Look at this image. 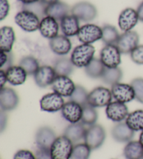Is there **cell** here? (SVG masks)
<instances>
[{
	"instance_id": "cell-31",
	"label": "cell",
	"mask_w": 143,
	"mask_h": 159,
	"mask_svg": "<svg viewBox=\"0 0 143 159\" xmlns=\"http://www.w3.org/2000/svg\"><path fill=\"white\" fill-rule=\"evenodd\" d=\"M123 73L121 69L119 67L117 68H106L105 67V70L101 79L103 82L108 85L115 84L119 83L122 78Z\"/></svg>"
},
{
	"instance_id": "cell-23",
	"label": "cell",
	"mask_w": 143,
	"mask_h": 159,
	"mask_svg": "<svg viewBox=\"0 0 143 159\" xmlns=\"http://www.w3.org/2000/svg\"><path fill=\"white\" fill-rule=\"evenodd\" d=\"M71 8L67 4L62 2H57L52 4L47 5L45 10V16H50L60 21L65 16L71 14Z\"/></svg>"
},
{
	"instance_id": "cell-44",
	"label": "cell",
	"mask_w": 143,
	"mask_h": 159,
	"mask_svg": "<svg viewBox=\"0 0 143 159\" xmlns=\"http://www.w3.org/2000/svg\"><path fill=\"white\" fill-rule=\"evenodd\" d=\"M6 112L1 110V117H0V130L3 132L7 125V115Z\"/></svg>"
},
{
	"instance_id": "cell-8",
	"label": "cell",
	"mask_w": 143,
	"mask_h": 159,
	"mask_svg": "<svg viewBox=\"0 0 143 159\" xmlns=\"http://www.w3.org/2000/svg\"><path fill=\"white\" fill-rule=\"evenodd\" d=\"M77 36L82 43L91 44L102 39V28L94 24H86L81 27Z\"/></svg>"
},
{
	"instance_id": "cell-40",
	"label": "cell",
	"mask_w": 143,
	"mask_h": 159,
	"mask_svg": "<svg viewBox=\"0 0 143 159\" xmlns=\"http://www.w3.org/2000/svg\"><path fill=\"white\" fill-rule=\"evenodd\" d=\"M13 55L11 52H6L4 51H1L0 52V68L1 69H4V67L7 66V70L8 68L13 66Z\"/></svg>"
},
{
	"instance_id": "cell-2",
	"label": "cell",
	"mask_w": 143,
	"mask_h": 159,
	"mask_svg": "<svg viewBox=\"0 0 143 159\" xmlns=\"http://www.w3.org/2000/svg\"><path fill=\"white\" fill-rule=\"evenodd\" d=\"M15 22L25 32H34L39 30L41 20L36 14L30 11L23 9L16 14Z\"/></svg>"
},
{
	"instance_id": "cell-41",
	"label": "cell",
	"mask_w": 143,
	"mask_h": 159,
	"mask_svg": "<svg viewBox=\"0 0 143 159\" xmlns=\"http://www.w3.org/2000/svg\"><path fill=\"white\" fill-rule=\"evenodd\" d=\"M13 159H36V157L30 150L21 149L16 153Z\"/></svg>"
},
{
	"instance_id": "cell-25",
	"label": "cell",
	"mask_w": 143,
	"mask_h": 159,
	"mask_svg": "<svg viewBox=\"0 0 143 159\" xmlns=\"http://www.w3.org/2000/svg\"><path fill=\"white\" fill-rule=\"evenodd\" d=\"M4 70L7 73L8 82L11 84L18 86V85L24 84L26 81L28 75L20 65L19 66H11Z\"/></svg>"
},
{
	"instance_id": "cell-5",
	"label": "cell",
	"mask_w": 143,
	"mask_h": 159,
	"mask_svg": "<svg viewBox=\"0 0 143 159\" xmlns=\"http://www.w3.org/2000/svg\"><path fill=\"white\" fill-rule=\"evenodd\" d=\"M111 90L104 87H97L89 93L87 103L94 107H103L112 102Z\"/></svg>"
},
{
	"instance_id": "cell-11",
	"label": "cell",
	"mask_w": 143,
	"mask_h": 159,
	"mask_svg": "<svg viewBox=\"0 0 143 159\" xmlns=\"http://www.w3.org/2000/svg\"><path fill=\"white\" fill-rule=\"evenodd\" d=\"M64 103V100L62 96L53 92L43 96L40 101V107L42 111L56 112L62 110Z\"/></svg>"
},
{
	"instance_id": "cell-49",
	"label": "cell",
	"mask_w": 143,
	"mask_h": 159,
	"mask_svg": "<svg viewBox=\"0 0 143 159\" xmlns=\"http://www.w3.org/2000/svg\"><path fill=\"white\" fill-rule=\"evenodd\" d=\"M139 142L142 144V145L143 146V130L141 131V135H140V138H139Z\"/></svg>"
},
{
	"instance_id": "cell-50",
	"label": "cell",
	"mask_w": 143,
	"mask_h": 159,
	"mask_svg": "<svg viewBox=\"0 0 143 159\" xmlns=\"http://www.w3.org/2000/svg\"><path fill=\"white\" fill-rule=\"evenodd\" d=\"M142 159H143V158H142Z\"/></svg>"
},
{
	"instance_id": "cell-13",
	"label": "cell",
	"mask_w": 143,
	"mask_h": 159,
	"mask_svg": "<svg viewBox=\"0 0 143 159\" xmlns=\"http://www.w3.org/2000/svg\"><path fill=\"white\" fill-rule=\"evenodd\" d=\"M111 92L114 100L123 103H127L135 99V92L131 84L117 83L111 87Z\"/></svg>"
},
{
	"instance_id": "cell-29",
	"label": "cell",
	"mask_w": 143,
	"mask_h": 159,
	"mask_svg": "<svg viewBox=\"0 0 143 159\" xmlns=\"http://www.w3.org/2000/svg\"><path fill=\"white\" fill-rule=\"evenodd\" d=\"M105 66L102 63L101 59L94 58L90 64L85 68V72L88 77L96 79L102 77Z\"/></svg>"
},
{
	"instance_id": "cell-10",
	"label": "cell",
	"mask_w": 143,
	"mask_h": 159,
	"mask_svg": "<svg viewBox=\"0 0 143 159\" xmlns=\"http://www.w3.org/2000/svg\"><path fill=\"white\" fill-rule=\"evenodd\" d=\"M57 137L54 130L49 126H42L36 131L35 140L39 149L50 150Z\"/></svg>"
},
{
	"instance_id": "cell-26",
	"label": "cell",
	"mask_w": 143,
	"mask_h": 159,
	"mask_svg": "<svg viewBox=\"0 0 143 159\" xmlns=\"http://www.w3.org/2000/svg\"><path fill=\"white\" fill-rule=\"evenodd\" d=\"M87 129L84 126L82 123L71 124L66 128L64 130V135L72 142L76 143L84 139Z\"/></svg>"
},
{
	"instance_id": "cell-46",
	"label": "cell",
	"mask_w": 143,
	"mask_h": 159,
	"mask_svg": "<svg viewBox=\"0 0 143 159\" xmlns=\"http://www.w3.org/2000/svg\"><path fill=\"white\" fill-rule=\"evenodd\" d=\"M136 11L137 13H138L139 20L143 22V1L140 4Z\"/></svg>"
},
{
	"instance_id": "cell-32",
	"label": "cell",
	"mask_w": 143,
	"mask_h": 159,
	"mask_svg": "<svg viewBox=\"0 0 143 159\" xmlns=\"http://www.w3.org/2000/svg\"><path fill=\"white\" fill-rule=\"evenodd\" d=\"M120 34L117 28L110 25L102 27V41L105 45H116Z\"/></svg>"
},
{
	"instance_id": "cell-42",
	"label": "cell",
	"mask_w": 143,
	"mask_h": 159,
	"mask_svg": "<svg viewBox=\"0 0 143 159\" xmlns=\"http://www.w3.org/2000/svg\"><path fill=\"white\" fill-rule=\"evenodd\" d=\"M10 10V5L8 0H0V20L7 18Z\"/></svg>"
},
{
	"instance_id": "cell-21",
	"label": "cell",
	"mask_w": 143,
	"mask_h": 159,
	"mask_svg": "<svg viewBox=\"0 0 143 159\" xmlns=\"http://www.w3.org/2000/svg\"><path fill=\"white\" fill-rule=\"evenodd\" d=\"M111 135L115 141L124 143L131 141L135 135V131L130 129L126 122H120L114 126L111 130Z\"/></svg>"
},
{
	"instance_id": "cell-3",
	"label": "cell",
	"mask_w": 143,
	"mask_h": 159,
	"mask_svg": "<svg viewBox=\"0 0 143 159\" xmlns=\"http://www.w3.org/2000/svg\"><path fill=\"white\" fill-rule=\"evenodd\" d=\"M73 143L65 135L56 138L50 152L53 159H71L73 149Z\"/></svg>"
},
{
	"instance_id": "cell-24",
	"label": "cell",
	"mask_w": 143,
	"mask_h": 159,
	"mask_svg": "<svg viewBox=\"0 0 143 159\" xmlns=\"http://www.w3.org/2000/svg\"><path fill=\"white\" fill-rule=\"evenodd\" d=\"M16 41V34L13 29L9 26H4L0 30V48L1 51L11 52L14 43Z\"/></svg>"
},
{
	"instance_id": "cell-19",
	"label": "cell",
	"mask_w": 143,
	"mask_h": 159,
	"mask_svg": "<svg viewBox=\"0 0 143 159\" xmlns=\"http://www.w3.org/2000/svg\"><path fill=\"white\" fill-rule=\"evenodd\" d=\"M59 25L58 21L50 16H45L41 20L39 32L44 38L52 39L58 36Z\"/></svg>"
},
{
	"instance_id": "cell-12",
	"label": "cell",
	"mask_w": 143,
	"mask_h": 159,
	"mask_svg": "<svg viewBox=\"0 0 143 159\" xmlns=\"http://www.w3.org/2000/svg\"><path fill=\"white\" fill-rule=\"evenodd\" d=\"M105 114L107 117L111 121L120 123L126 120L129 112H128V107L126 103L115 101H112L106 106Z\"/></svg>"
},
{
	"instance_id": "cell-18",
	"label": "cell",
	"mask_w": 143,
	"mask_h": 159,
	"mask_svg": "<svg viewBox=\"0 0 143 159\" xmlns=\"http://www.w3.org/2000/svg\"><path fill=\"white\" fill-rule=\"evenodd\" d=\"M61 112L65 120L71 124L78 123L82 119V106L75 102L69 101L64 103Z\"/></svg>"
},
{
	"instance_id": "cell-4",
	"label": "cell",
	"mask_w": 143,
	"mask_h": 159,
	"mask_svg": "<svg viewBox=\"0 0 143 159\" xmlns=\"http://www.w3.org/2000/svg\"><path fill=\"white\" fill-rule=\"evenodd\" d=\"M105 138L106 133L104 128L101 125L95 124L87 129L84 141L91 150H95L104 144Z\"/></svg>"
},
{
	"instance_id": "cell-27",
	"label": "cell",
	"mask_w": 143,
	"mask_h": 159,
	"mask_svg": "<svg viewBox=\"0 0 143 159\" xmlns=\"http://www.w3.org/2000/svg\"><path fill=\"white\" fill-rule=\"evenodd\" d=\"M124 155L127 159H142L143 146L139 141H130L124 149Z\"/></svg>"
},
{
	"instance_id": "cell-30",
	"label": "cell",
	"mask_w": 143,
	"mask_h": 159,
	"mask_svg": "<svg viewBox=\"0 0 143 159\" xmlns=\"http://www.w3.org/2000/svg\"><path fill=\"white\" fill-rule=\"evenodd\" d=\"M125 122L133 131H142L143 130V110H137L129 113Z\"/></svg>"
},
{
	"instance_id": "cell-15",
	"label": "cell",
	"mask_w": 143,
	"mask_h": 159,
	"mask_svg": "<svg viewBox=\"0 0 143 159\" xmlns=\"http://www.w3.org/2000/svg\"><path fill=\"white\" fill-rule=\"evenodd\" d=\"M19 104V96L13 89L2 88L0 91V107L4 112L16 109Z\"/></svg>"
},
{
	"instance_id": "cell-37",
	"label": "cell",
	"mask_w": 143,
	"mask_h": 159,
	"mask_svg": "<svg viewBox=\"0 0 143 159\" xmlns=\"http://www.w3.org/2000/svg\"><path fill=\"white\" fill-rule=\"evenodd\" d=\"M46 7L47 5L45 4L44 2H42L41 0H40L39 2L33 3V4L24 5L23 8L24 9L30 11L31 12L36 14L39 18H44V17H45V10Z\"/></svg>"
},
{
	"instance_id": "cell-35",
	"label": "cell",
	"mask_w": 143,
	"mask_h": 159,
	"mask_svg": "<svg viewBox=\"0 0 143 159\" xmlns=\"http://www.w3.org/2000/svg\"><path fill=\"white\" fill-rule=\"evenodd\" d=\"M88 96L89 93L85 87L81 85H76L73 93L69 97V101H73L82 106H84L88 104Z\"/></svg>"
},
{
	"instance_id": "cell-48",
	"label": "cell",
	"mask_w": 143,
	"mask_h": 159,
	"mask_svg": "<svg viewBox=\"0 0 143 159\" xmlns=\"http://www.w3.org/2000/svg\"><path fill=\"white\" fill-rule=\"evenodd\" d=\"M42 2H44L45 4L46 5H49V4H52L53 3H55L57 2H58L59 0H41Z\"/></svg>"
},
{
	"instance_id": "cell-6",
	"label": "cell",
	"mask_w": 143,
	"mask_h": 159,
	"mask_svg": "<svg viewBox=\"0 0 143 159\" xmlns=\"http://www.w3.org/2000/svg\"><path fill=\"white\" fill-rule=\"evenodd\" d=\"M71 13L75 16L80 21L90 22L95 19L98 11L95 6L89 2H80L71 7Z\"/></svg>"
},
{
	"instance_id": "cell-20",
	"label": "cell",
	"mask_w": 143,
	"mask_h": 159,
	"mask_svg": "<svg viewBox=\"0 0 143 159\" xmlns=\"http://www.w3.org/2000/svg\"><path fill=\"white\" fill-rule=\"evenodd\" d=\"M49 46L51 50L57 55L64 56L69 53L72 48L71 40L64 35H58L50 40Z\"/></svg>"
},
{
	"instance_id": "cell-34",
	"label": "cell",
	"mask_w": 143,
	"mask_h": 159,
	"mask_svg": "<svg viewBox=\"0 0 143 159\" xmlns=\"http://www.w3.org/2000/svg\"><path fill=\"white\" fill-rule=\"evenodd\" d=\"M98 119V112L96 107H94L90 105L87 104L82 106V115L81 121L82 124L88 126H91L96 124Z\"/></svg>"
},
{
	"instance_id": "cell-22",
	"label": "cell",
	"mask_w": 143,
	"mask_h": 159,
	"mask_svg": "<svg viewBox=\"0 0 143 159\" xmlns=\"http://www.w3.org/2000/svg\"><path fill=\"white\" fill-rule=\"evenodd\" d=\"M59 22V26L63 35L67 37L78 35L81 27H80V20L75 16L71 13L65 16Z\"/></svg>"
},
{
	"instance_id": "cell-33",
	"label": "cell",
	"mask_w": 143,
	"mask_h": 159,
	"mask_svg": "<svg viewBox=\"0 0 143 159\" xmlns=\"http://www.w3.org/2000/svg\"><path fill=\"white\" fill-rule=\"evenodd\" d=\"M20 66L23 69L28 75H34L40 68L39 62L32 56H25L20 61Z\"/></svg>"
},
{
	"instance_id": "cell-17",
	"label": "cell",
	"mask_w": 143,
	"mask_h": 159,
	"mask_svg": "<svg viewBox=\"0 0 143 159\" xmlns=\"http://www.w3.org/2000/svg\"><path fill=\"white\" fill-rule=\"evenodd\" d=\"M139 21L137 11L132 8H127L120 13L118 18L119 27L124 32L133 30Z\"/></svg>"
},
{
	"instance_id": "cell-1",
	"label": "cell",
	"mask_w": 143,
	"mask_h": 159,
	"mask_svg": "<svg viewBox=\"0 0 143 159\" xmlns=\"http://www.w3.org/2000/svg\"><path fill=\"white\" fill-rule=\"evenodd\" d=\"M95 54V48L91 44H81L74 48L71 59L74 66L85 68L92 61Z\"/></svg>"
},
{
	"instance_id": "cell-36",
	"label": "cell",
	"mask_w": 143,
	"mask_h": 159,
	"mask_svg": "<svg viewBox=\"0 0 143 159\" xmlns=\"http://www.w3.org/2000/svg\"><path fill=\"white\" fill-rule=\"evenodd\" d=\"M91 149L85 143H79L73 147L71 159H89Z\"/></svg>"
},
{
	"instance_id": "cell-14",
	"label": "cell",
	"mask_w": 143,
	"mask_h": 159,
	"mask_svg": "<svg viewBox=\"0 0 143 159\" xmlns=\"http://www.w3.org/2000/svg\"><path fill=\"white\" fill-rule=\"evenodd\" d=\"M51 86L54 92L58 93L62 97H70L75 90L76 85L68 76L57 75Z\"/></svg>"
},
{
	"instance_id": "cell-45",
	"label": "cell",
	"mask_w": 143,
	"mask_h": 159,
	"mask_svg": "<svg viewBox=\"0 0 143 159\" xmlns=\"http://www.w3.org/2000/svg\"><path fill=\"white\" fill-rule=\"evenodd\" d=\"M8 82L7 77V73L4 70L1 69L0 70V85H1V89L2 88L5 87V84Z\"/></svg>"
},
{
	"instance_id": "cell-39",
	"label": "cell",
	"mask_w": 143,
	"mask_h": 159,
	"mask_svg": "<svg viewBox=\"0 0 143 159\" xmlns=\"http://www.w3.org/2000/svg\"><path fill=\"white\" fill-rule=\"evenodd\" d=\"M130 55L134 63L143 65V45H139L131 52Z\"/></svg>"
},
{
	"instance_id": "cell-9",
	"label": "cell",
	"mask_w": 143,
	"mask_h": 159,
	"mask_svg": "<svg viewBox=\"0 0 143 159\" xmlns=\"http://www.w3.org/2000/svg\"><path fill=\"white\" fill-rule=\"evenodd\" d=\"M139 41L138 34L131 30L120 35L116 45L122 54H131L139 45Z\"/></svg>"
},
{
	"instance_id": "cell-43",
	"label": "cell",
	"mask_w": 143,
	"mask_h": 159,
	"mask_svg": "<svg viewBox=\"0 0 143 159\" xmlns=\"http://www.w3.org/2000/svg\"><path fill=\"white\" fill-rule=\"evenodd\" d=\"M36 159H53L49 150L39 149L36 154Z\"/></svg>"
},
{
	"instance_id": "cell-16",
	"label": "cell",
	"mask_w": 143,
	"mask_h": 159,
	"mask_svg": "<svg viewBox=\"0 0 143 159\" xmlns=\"http://www.w3.org/2000/svg\"><path fill=\"white\" fill-rule=\"evenodd\" d=\"M57 76L53 67L44 65L40 66L34 75V79L37 86L41 88H45L52 85Z\"/></svg>"
},
{
	"instance_id": "cell-7",
	"label": "cell",
	"mask_w": 143,
	"mask_h": 159,
	"mask_svg": "<svg viewBox=\"0 0 143 159\" xmlns=\"http://www.w3.org/2000/svg\"><path fill=\"white\" fill-rule=\"evenodd\" d=\"M121 54L116 45H105L100 52V59L106 68H117L121 63Z\"/></svg>"
},
{
	"instance_id": "cell-47",
	"label": "cell",
	"mask_w": 143,
	"mask_h": 159,
	"mask_svg": "<svg viewBox=\"0 0 143 159\" xmlns=\"http://www.w3.org/2000/svg\"><path fill=\"white\" fill-rule=\"evenodd\" d=\"M20 2H21L23 5H27L31 4L33 3H36L37 2H39L40 0H18Z\"/></svg>"
},
{
	"instance_id": "cell-38",
	"label": "cell",
	"mask_w": 143,
	"mask_h": 159,
	"mask_svg": "<svg viewBox=\"0 0 143 159\" xmlns=\"http://www.w3.org/2000/svg\"><path fill=\"white\" fill-rule=\"evenodd\" d=\"M131 85L135 92L136 100L143 103V78H137L133 79L131 82Z\"/></svg>"
},
{
	"instance_id": "cell-28",
	"label": "cell",
	"mask_w": 143,
	"mask_h": 159,
	"mask_svg": "<svg viewBox=\"0 0 143 159\" xmlns=\"http://www.w3.org/2000/svg\"><path fill=\"white\" fill-rule=\"evenodd\" d=\"M74 64L71 61V58L62 57L57 59L54 64V69H55L57 75L69 76L74 70Z\"/></svg>"
}]
</instances>
